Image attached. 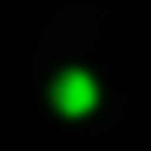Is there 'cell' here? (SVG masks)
I'll return each mask as SVG.
<instances>
[{
  "label": "cell",
  "mask_w": 151,
  "mask_h": 151,
  "mask_svg": "<svg viewBox=\"0 0 151 151\" xmlns=\"http://www.w3.org/2000/svg\"><path fill=\"white\" fill-rule=\"evenodd\" d=\"M52 104H57V113H66V118H85V113L99 104L94 76H90V71H61V76L52 80Z\"/></svg>",
  "instance_id": "obj_1"
}]
</instances>
